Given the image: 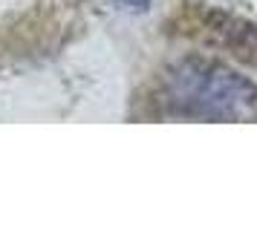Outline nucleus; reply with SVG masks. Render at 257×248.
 <instances>
[{
	"mask_svg": "<svg viewBox=\"0 0 257 248\" xmlns=\"http://www.w3.org/2000/svg\"><path fill=\"white\" fill-rule=\"evenodd\" d=\"M165 101L185 118H243L257 104V87L237 70L208 58H185L165 72Z\"/></svg>",
	"mask_w": 257,
	"mask_h": 248,
	"instance_id": "1",
	"label": "nucleus"
},
{
	"mask_svg": "<svg viewBox=\"0 0 257 248\" xmlns=\"http://www.w3.org/2000/svg\"><path fill=\"white\" fill-rule=\"evenodd\" d=\"M113 3L121 9H130V12H148V6H151V0H113Z\"/></svg>",
	"mask_w": 257,
	"mask_h": 248,
	"instance_id": "2",
	"label": "nucleus"
}]
</instances>
